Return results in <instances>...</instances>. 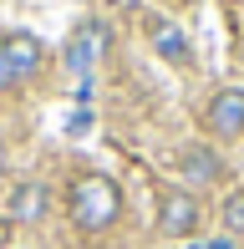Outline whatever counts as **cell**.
Instances as JSON below:
<instances>
[{"label": "cell", "mask_w": 244, "mask_h": 249, "mask_svg": "<svg viewBox=\"0 0 244 249\" xmlns=\"http://www.w3.org/2000/svg\"><path fill=\"white\" fill-rule=\"evenodd\" d=\"M122 219V188L107 173H82L71 183V224L82 234H102Z\"/></svg>", "instance_id": "1"}, {"label": "cell", "mask_w": 244, "mask_h": 249, "mask_svg": "<svg viewBox=\"0 0 244 249\" xmlns=\"http://www.w3.org/2000/svg\"><path fill=\"white\" fill-rule=\"evenodd\" d=\"M198 224H204V209H198V198L188 194V188H168V194L158 198V229L168 234V239H193Z\"/></svg>", "instance_id": "2"}, {"label": "cell", "mask_w": 244, "mask_h": 249, "mask_svg": "<svg viewBox=\"0 0 244 249\" xmlns=\"http://www.w3.org/2000/svg\"><path fill=\"white\" fill-rule=\"evenodd\" d=\"M204 122L214 138H244V87H219L204 107Z\"/></svg>", "instance_id": "3"}, {"label": "cell", "mask_w": 244, "mask_h": 249, "mask_svg": "<svg viewBox=\"0 0 244 249\" xmlns=\"http://www.w3.org/2000/svg\"><path fill=\"white\" fill-rule=\"evenodd\" d=\"M178 178L183 183H219L224 178V158L209 148V142H188L178 153Z\"/></svg>", "instance_id": "4"}, {"label": "cell", "mask_w": 244, "mask_h": 249, "mask_svg": "<svg viewBox=\"0 0 244 249\" xmlns=\"http://www.w3.org/2000/svg\"><path fill=\"white\" fill-rule=\"evenodd\" d=\"M0 41H5V56H10V66H16V76L31 82V76L41 71V41L31 36V31H10V36H0Z\"/></svg>", "instance_id": "5"}, {"label": "cell", "mask_w": 244, "mask_h": 249, "mask_svg": "<svg viewBox=\"0 0 244 249\" xmlns=\"http://www.w3.org/2000/svg\"><path fill=\"white\" fill-rule=\"evenodd\" d=\"M153 46H158L168 61H188V41L173 20H153Z\"/></svg>", "instance_id": "6"}, {"label": "cell", "mask_w": 244, "mask_h": 249, "mask_svg": "<svg viewBox=\"0 0 244 249\" xmlns=\"http://www.w3.org/2000/svg\"><path fill=\"white\" fill-rule=\"evenodd\" d=\"M219 224H224L229 234H244V188H234V194L219 203Z\"/></svg>", "instance_id": "7"}, {"label": "cell", "mask_w": 244, "mask_h": 249, "mask_svg": "<svg viewBox=\"0 0 244 249\" xmlns=\"http://www.w3.org/2000/svg\"><path fill=\"white\" fill-rule=\"evenodd\" d=\"M36 213H46V188L41 183H26L16 198V219H36Z\"/></svg>", "instance_id": "8"}, {"label": "cell", "mask_w": 244, "mask_h": 249, "mask_svg": "<svg viewBox=\"0 0 244 249\" xmlns=\"http://www.w3.org/2000/svg\"><path fill=\"white\" fill-rule=\"evenodd\" d=\"M92 41H82V36H71V46H66V66H71V71H87V66H92Z\"/></svg>", "instance_id": "9"}, {"label": "cell", "mask_w": 244, "mask_h": 249, "mask_svg": "<svg viewBox=\"0 0 244 249\" xmlns=\"http://www.w3.org/2000/svg\"><path fill=\"white\" fill-rule=\"evenodd\" d=\"M10 87H20V76H16V66L5 56V41H0V92H10Z\"/></svg>", "instance_id": "10"}]
</instances>
